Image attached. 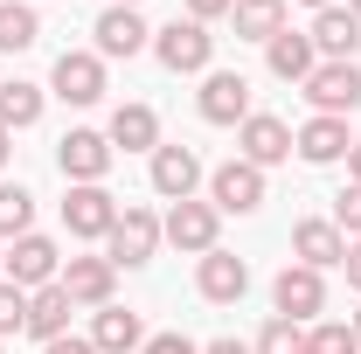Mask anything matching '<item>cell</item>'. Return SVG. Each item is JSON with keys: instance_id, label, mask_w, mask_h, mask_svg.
Listing matches in <instances>:
<instances>
[{"instance_id": "6da1fadb", "label": "cell", "mask_w": 361, "mask_h": 354, "mask_svg": "<svg viewBox=\"0 0 361 354\" xmlns=\"http://www.w3.org/2000/svg\"><path fill=\"white\" fill-rule=\"evenodd\" d=\"M216 236H223V209L216 202H174L167 216H160V243H174V250H188V257H209L216 250Z\"/></svg>"}, {"instance_id": "7a4b0ae2", "label": "cell", "mask_w": 361, "mask_h": 354, "mask_svg": "<svg viewBox=\"0 0 361 354\" xmlns=\"http://www.w3.org/2000/svg\"><path fill=\"white\" fill-rule=\"evenodd\" d=\"M0 278H7V285H21V292H42V285L63 278V250H56L49 236L28 229V236H14V250L0 257Z\"/></svg>"}, {"instance_id": "3957f363", "label": "cell", "mask_w": 361, "mask_h": 354, "mask_svg": "<svg viewBox=\"0 0 361 354\" xmlns=\"http://www.w3.org/2000/svg\"><path fill=\"white\" fill-rule=\"evenodd\" d=\"M153 56L174 70V77H195V70H209V56H216V35L202 28V21H167V28H153Z\"/></svg>"}, {"instance_id": "277c9868", "label": "cell", "mask_w": 361, "mask_h": 354, "mask_svg": "<svg viewBox=\"0 0 361 354\" xmlns=\"http://www.w3.org/2000/svg\"><path fill=\"white\" fill-rule=\"evenodd\" d=\"M104 243H111L104 257H111L118 271H126V264H153V250H160V216H153V209H139V202H126Z\"/></svg>"}, {"instance_id": "5b68a950", "label": "cell", "mask_w": 361, "mask_h": 354, "mask_svg": "<svg viewBox=\"0 0 361 354\" xmlns=\"http://www.w3.org/2000/svg\"><path fill=\"white\" fill-rule=\"evenodd\" d=\"M271 306H278V319L306 326V319L326 312V278H319L313 264H285V271H278V285H271Z\"/></svg>"}, {"instance_id": "8992f818", "label": "cell", "mask_w": 361, "mask_h": 354, "mask_svg": "<svg viewBox=\"0 0 361 354\" xmlns=\"http://www.w3.org/2000/svg\"><path fill=\"white\" fill-rule=\"evenodd\" d=\"M299 90L313 97L319 118H348V111H361V63H319Z\"/></svg>"}, {"instance_id": "52a82bcc", "label": "cell", "mask_w": 361, "mask_h": 354, "mask_svg": "<svg viewBox=\"0 0 361 354\" xmlns=\"http://www.w3.org/2000/svg\"><path fill=\"white\" fill-rule=\"evenodd\" d=\"M56 167H63V181H70V188H90V181H104V174H111V139L90 133V126L63 133V146H56Z\"/></svg>"}, {"instance_id": "ba28073f", "label": "cell", "mask_w": 361, "mask_h": 354, "mask_svg": "<svg viewBox=\"0 0 361 354\" xmlns=\"http://www.w3.org/2000/svg\"><path fill=\"white\" fill-rule=\"evenodd\" d=\"M49 90H56L63 104H97V97H104V56H97V49H63Z\"/></svg>"}, {"instance_id": "9c48e42d", "label": "cell", "mask_w": 361, "mask_h": 354, "mask_svg": "<svg viewBox=\"0 0 361 354\" xmlns=\"http://www.w3.org/2000/svg\"><path fill=\"white\" fill-rule=\"evenodd\" d=\"M209 202H216L223 216H250V209H264V167H250V160H223V167L209 174Z\"/></svg>"}, {"instance_id": "30bf717a", "label": "cell", "mask_w": 361, "mask_h": 354, "mask_svg": "<svg viewBox=\"0 0 361 354\" xmlns=\"http://www.w3.org/2000/svg\"><path fill=\"white\" fill-rule=\"evenodd\" d=\"M195 104H202L209 126H243V118H250V77H243V70H209Z\"/></svg>"}, {"instance_id": "8fae6325", "label": "cell", "mask_w": 361, "mask_h": 354, "mask_svg": "<svg viewBox=\"0 0 361 354\" xmlns=\"http://www.w3.org/2000/svg\"><path fill=\"white\" fill-rule=\"evenodd\" d=\"M236 160H250V167H278V160H292V126L285 118H271V111H250L243 126H236Z\"/></svg>"}, {"instance_id": "7c38bea8", "label": "cell", "mask_w": 361, "mask_h": 354, "mask_svg": "<svg viewBox=\"0 0 361 354\" xmlns=\"http://www.w3.org/2000/svg\"><path fill=\"white\" fill-rule=\"evenodd\" d=\"M111 222H118V202L104 195V181H90V188H70V202H63V229H70V236L97 243V236H111Z\"/></svg>"}, {"instance_id": "4fadbf2b", "label": "cell", "mask_w": 361, "mask_h": 354, "mask_svg": "<svg viewBox=\"0 0 361 354\" xmlns=\"http://www.w3.org/2000/svg\"><path fill=\"white\" fill-rule=\"evenodd\" d=\"M77 306H111V292H118V264L111 257H63V278H56Z\"/></svg>"}, {"instance_id": "5bb4252c", "label": "cell", "mask_w": 361, "mask_h": 354, "mask_svg": "<svg viewBox=\"0 0 361 354\" xmlns=\"http://www.w3.org/2000/svg\"><path fill=\"white\" fill-rule=\"evenodd\" d=\"M202 188V153L195 146H153V195L160 202H188Z\"/></svg>"}, {"instance_id": "9a60e30c", "label": "cell", "mask_w": 361, "mask_h": 354, "mask_svg": "<svg viewBox=\"0 0 361 354\" xmlns=\"http://www.w3.org/2000/svg\"><path fill=\"white\" fill-rule=\"evenodd\" d=\"M195 285H202V299H209V306H236V299L250 292V264H243V257H229L223 243H216V250L202 257V271H195Z\"/></svg>"}, {"instance_id": "2e32d148", "label": "cell", "mask_w": 361, "mask_h": 354, "mask_svg": "<svg viewBox=\"0 0 361 354\" xmlns=\"http://www.w3.org/2000/svg\"><path fill=\"white\" fill-rule=\"evenodd\" d=\"M348 146H355V139H348V118H319V111L292 133V153H299L306 167H334V160H348Z\"/></svg>"}, {"instance_id": "e0dca14e", "label": "cell", "mask_w": 361, "mask_h": 354, "mask_svg": "<svg viewBox=\"0 0 361 354\" xmlns=\"http://www.w3.org/2000/svg\"><path fill=\"white\" fill-rule=\"evenodd\" d=\"M90 35H97V56H139V49L153 42V28L139 21V7H104Z\"/></svg>"}, {"instance_id": "ac0fdd59", "label": "cell", "mask_w": 361, "mask_h": 354, "mask_svg": "<svg viewBox=\"0 0 361 354\" xmlns=\"http://www.w3.org/2000/svg\"><path fill=\"white\" fill-rule=\"evenodd\" d=\"M292 250H299V264H313V271H334L341 257H348V236L334 229V216H306L299 229H292Z\"/></svg>"}, {"instance_id": "d6986e66", "label": "cell", "mask_w": 361, "mask_h": 354, "mask_svg": "<svg viewBox=\"0 0 361 354\" xmlns=\"http://www.w3.org/2000/svg\"><path fill=\"white\" fill-rule=\"evenodd\" d=\"M313 49H319V63H355L361 21L348 14V7H319V14H313Z\"/></svg>"}, {"instance_id": "ffe728a7", "label": "cell", "mask_w": 361, "mask_h": 354, "mask_svg": "<svg viewBox=\"0 0 361 354\" xmlns=\"http://www.w3.org/2000/svg\"><path fill=\"white\" fill-rule=\"evenodd\" d=\"M90 348L97 354H139L146 348V319L126 306H97V319H90Z\"/></svg>"}, {"instance_id": "44dd1931", "label": "cell", "mask_w": 361, "mask_h": 354, "mask_svg": "<svg viewBox=\"0 0 361 354\" xmlns=\"http://www.w3.org/2000/svg\"><path fill=\"white\" fill-rule=\"evenodd\" d=\"M264 56H271V77H278V84H306V77L319 70L313 35H292V28H285V35H271V42H264Z\"/></svg>"}, {"instance_id": "7402d4cb", "label": "cell", "mask_w": 361, "mask_h": 354, "mask_svg": "<svg viewBox=\"0 0 361 354\" xmlns=\"http://www.w3.org/2000/svg\"><path fill=\"white\" fill-rule=\"evenodd\" d=\"M70 312H77V299H70V292H63V285H42V292H28V334H35V341H63V334H70Z\"/></svg>"}, {"instance_id": "603a6c76", "label": "cell", "mask_w": 361, "mask_h": 354, "mask_svg": "<svg viewBox=\"0 0 361 354\" xmlns=\"http://www.w3.org/2000/svg\"><path fill=\"white\" fill-rule=\"evenodd\" d=\"M104 139H111V153H118V146H126V153H153V146H160V118H153V104H118Z\"/></svg>"}, {"instance_id": "cb8c5ba5", "label": "cell", "mask_w": 361, "mask_h": 354, "mask_svg": "<svg viewBox=\"0 0 361 354\" xmlns=\"http://www.w3.org/2000/svg\"><path fill=\"white\" fill-rule=\"evenodd\" d=\"M35 42H42V14L28 0H0V56H21Z\"/></svg>"}, {"instance_id": "d4e9b609", "label": "cell", "mask_w": 361, "mask_h": 354, "mask_svg": "<svg viewBox=\"0 0 361 354\" xmlns=\"http://www.w3.org/2000/svg\"><path fill=\"white\" fill-rule=\"evenodd\" d=\"M35 118H42V84L7 77V84H0V126H7V133H28Z\"/></svg>"}, {"instance_id": "484cf974", "label": "cell", "mask_w": 361, "mask_h": 354, "mask_svg": "<svg viewBox=\"0 0 361 354\" xmlns=\"http://www.w3.org/2000/svg\"><path fill=\"white\" fill-rule=\"evenodd\" d=\"M229 21L243 42H271V35H285V0H236Z\"/></svg>"}, {"instance_id": "4316f807", "label": "cell", "mask_w": 361, "mask_h": 354, "mask_svg": "<svg viewBox=\"0 0 361 354\" xmlns=\"http://www.w3.org/2000/svg\"><path fill=\"white\" fill-rule=\"evenodd\" d=\"M28 229H35V195H28L21 181H7V188H0V236L14 243V236H28Z\"/></svg>"}, {"instance_id": "83f0119b", "label": "cell", "mask_w": 361, "mask_h": 354, "mask_svg": "<svg viewBox=\"0 0 361 354\" xmlns=\"http://www.w3.org/2000/svg\"><path fill=\"white\" fill-rule=\"evenodd\" d=\"M250 354H306V326H292V319H278V312H271L264 334L250 341Z\"/></svg>"}, {"instance_id": "f1b7e54d", "label": "cell", "mask_w": 361, "mask_h": 354, "mask_svg": "<svg viewBox=\"0 0 361 354\" xmlns=\"http://www.w3.org/2000/svg\"><path fill=\"white\" fill-rule=\"evenodd\" d=\"M306 354H361V341H355L348 319H319L313 334H306Z\"/></svg>"}, {"instance_id": "f546056e", "label": "cell", "mask_w": 361, "mask_h": 354, "mask_svg": "<svg viewBox=\"0 0 361 354\" xmlns=\"http://www.w3.org/2000/svg\"><path fill=\"white\" fill-rule=\"evenodd\" d=\"M7 334H28V292L0 278V341H7Z\"/></svg>"}, {"instance_id": "4dcf8cb0", "label": "cell", "mask_w": 361, "mask_h": 354, "mask_svg": "<svg viewBox=\"0 0 361 354\" xmlns=\"http://www.w3.org/2000/svg\"><path fill=\"white\" fill-rule=\"evenodd\" d=\"M334 229H341L348 243H355V236H361V181H348V188L334 195Z\"/></svg>"}, {"instance_id": "1f68e13d", "label": "cell", "mask_w": 361, "mask_h": 354, "mask_svg": "<svg viewBox=\"0 0 361 354\" xmlns=\"http://www.w3.org/2000/svg\"><path fill=\"white\" fill-rule=\"evenodd\" d=\"M139 354H202V348H195L188 334H146V348H139Z\"/></svg>"}, {"instance_id": "d6a6232c", "label": "cell", "mask_w": 361, "mask_h": 354, "mask_svg": "<svg viewBox=\"0 0 361 354\" xmlns=\"http://www.w3.org/2000/svg\"><path fill=\"white\" fill-rule=\"evenodd\" d=\"M229 7H236V0H188V21H202V28H209L216 14H229Z\"/></svg>"}, {"instance_id": "836d02e7", "label": "cell", "mask_w": 361, "mask_h": 354, "mask_svg": "<svg viewBox=\"0 0 361 354\" xmlns=\"http://www.w3.org/2000/svg\"><path fill=\"white\" fill-rule=\"evenodd\" d=\"M42 354H97V348H90V334H63V341H49Z\"/></svg>"}, {"instance_id": "e575fe53", "label": "cell", "mask_w": 361, "mask_h": 354, "mask_svg": "<svg viewBox=\"0 0 361 354\" xmlns=\"http://www.w3.org/2000/svg\"><path fill=\"white\" fill-rule=\"evenodd\" d=\"M341 271H348V285H355V292H361V236H355V243H348V257H341Z\"/></svg>"}, {"instance_id": "d590c367", "label": "cell", "mask_w": 361, "mask_h": 354, "mask_svg": "<svg viewBox=\"0 0 361 354\" xmlns=\"http://www.w3.org/2000/svg\"><path fill=\"white\" fill-rule=\"evenodd\" d=\"M202 354H250V341H209Z\"/></svg>"}, {"instance_id": "8d00e7d4", "label": "cell", "mask_w": 361, "mask_h": 354, "mask_svg": "<svg viewBox=\"0 0 361 354\" xmlns=\"http://www.w3.org/2000/svg\"><path fill=\"white\" fill-rule=\"evenodd\" d=\"M348 181H361V139L348 146Z\"/></svg>"}, {"instance_id": "74e56055", "label": "cell", "mask_w": 361, "mask_h": 354, "mask_svg": "<svg viewBox=\"0 0 361 354\" xmlns=\"http://www.w3.org/2000/svg\"><path fill=\"white\" fill-rule=\"evenodd\" d=\"M7 153H14V133H7V126H0V167H7Z\"/></svg>"}, {"instance_id": "f35d334b", "label": "cell", "mask_w": 361, "mask_h": 354, "mask_svg": "<svg viewBox=\"0 0 361 354\" xmlns=\"http://www.w3.org/2000/svg\"><path fill=\"white\" fill-rule=\"evenodd\" d=\"M299 7H313V14H319V7H341V0H299Z\"/></svg>"}, {"instance_id": "ab89813d", "label": "cell", "mask_w": 361, "mask_h": 354, "mask_svg": "<svg viewBox=\"0 0 361 354\" xmlns=\"http://www.w3.org/2000/svg\"><path fill=\"white\" fill-rule=\"evenodd\" d=\"M348 14H355V21H361V0H348Z\"/></svg>"}, {"instance_id": "60d3db41", "label": "cell", "mask_w": 361, "mask_h": 354, "mask_svg": "<svg viewBox=\"0 0 361 354\" xmlns=\"http://www.w3.org/2000/svg\"><path fill=\"white\" fill-rule=\"evenodd\" d=\"M348 326H355V341H361V312H355V319H348Z\"/></svg>"}, {"instance_id": "b9f144b4", "label": "cell", "mask_w": 361, "mask_h": 354, "mask_svg": "<svg viewBox=\"0 0 361 354\" xmlns=\"http://www.w3.org/2000/svg\"><path fill=\"white\" fill-rule=\"evenodd\" d=\"M111 7H139V0H111Z\"/></svg>"}]
</instances>
